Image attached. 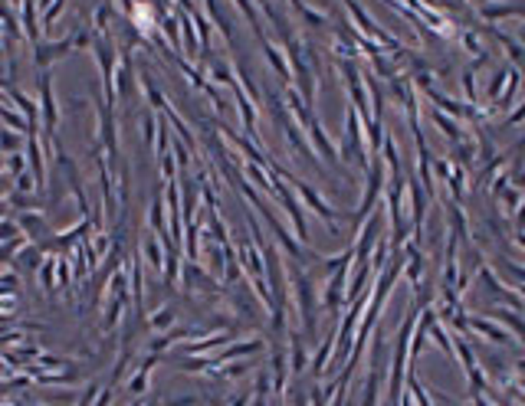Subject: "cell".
<instances>
[{
	"instance_id": "1",
	"label": "cell",
	"mask_w": 525,
	"mask_h": 406,
	"mask_svg": "<svg viewBox=\"0 0 525 406\" xmlns=\"http://www.w3.org/2000/svg\"><path fill=\"white\" fill-rule=\"evenodd\" d=\"M131 20H135V27H138V33L141 36H148L151 30H154V17H151V7L148 3H135V7H131Z\"/></svg>"
}]
</instances>
